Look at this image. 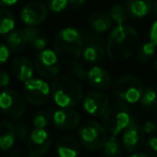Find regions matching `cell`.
I'll return each instance as SVG.
<instances>
[{
  "label": "cell",
  "instance_id": "d590c367",
  "mask_svg": "<svg viewBox=\"0 0 157 157\" xmlns=\"http://www.w3.org/2000/svg\"><path fill=\"white\" fill-rule=\"evenodd\" d=\"M10 83V75L6 70L1 71V75H0V85L2 86L3 88L7 87Z\"/></svg>",
  "mask_w": 157,
  "mask_h": 157
},
{
  "label": "cell",
  "instance_id": "7c38bea8",
  "mask_svg": "<svg viewBox=\"0 0 157 157\" xmlns=\"http://www.w3.org/2000/svg\"><path fill=\"white\" fill-rule=\"evenodd\" d=\"M109 97L102 90H92L83 98V109L87 114L95 117L103 116L110 107Z\"/></svg>",
  "mask_w": 157,
  "mask_h": 157
},
{
  "label": "cell",
  "instance_id": "4fadbf2b",
  "mask_svg": "<svg viewBox=\"0 0 157 157\" xmlns=\"http://www.w3.org/2000/svg\"><path fill=\"white\" fill-rule=\"evenodd\" d=\"M52 122L59 130H73L80 125L81 116L72 108H60L53 112Z\"/></svg>",
  "mask_w": 157,
  "mask_h": 157
},
{
  "label": "cell",
  "instance_id": "ba28073f",
  "mask_svg": "<svg viewBox=\"0 0 157 157\" xmlns=\"http://www.w3.org/2000/svg\"><path fill=\"white\" fill-rule=\"evenodd\" d=\"M25 97L14 90H5L0 96V109L6 116L20 118L26 110Z\"/></svg>",
  "mask_w": 157,
  "mask_h": 157
},
{
  "label": "cell",
  "instance_id": "4316f807",
  "mask_svg": "<svg viewBox=\"0 0 157 157\" xmlns=\"http://www.w3.org/2000/svg\"><path fill=\"white\" fill-rule=\"evenodd\" d=\"M127 9H125L123 6L115 5L110 9V15L114 23L117 24H125L127 21Z\"/></svg>",
  "mask_w": 157,
  "mask_h": 157
},
{
  "label": "cell",
  "instance_id": "f1b7e54d",
  "mask_svg": "<svg viewBox=\"0 0 157 157\" xmlns=\"http://www.w3.org/2000/svg\"><path fill=\"white\" fill-rule=\"evenodd\" d=\"M46 5L51 12L53 13H60L67 9L70 5L69 0H46Z\"/></svg>",
  "mask_w": 157,
  "mask_h": 157
},
{
  "label": "cell",
  "instance_id": "7402d4cb",
  "mask_svg": "<svg viewBox=\"0 0 157 157\" xmlns=\"http://www.w3.org/2000/svg\"><path fill=\"white\" fill-rule=\"evenodd\" d=\"M7 44L12 51L14 52H22L26 48L27 39L25 36L24 29H18V30H13L10 33H8V37L6 38Z\"/></svg>",
  "mask_w": 157,
  "mask_h": 157
},
{
  "label": "cell",
  "instance_id": "8d00e7d4",
  "mask_svg": "<svg viewBox=\"0 0 157 157\" xmlns=\"http://www.w3.org/2000/svg\"><path fill=\"white\" fill-rule=\"evenodd\" d=\"M150 40L152 42H154L157 45V21L155 23H153L152 27L150 30Z\"/></svg>",
  "mask_w": 157,
  "mask_h": 157
},
{
  "label": "cell",
  "instance_id": "836d02e7",
  "mask_svg": "<svg viewBox=\"0 0 157 157\" xmlns=\"http://www.w3.org/2000/svg\"><path fill=\"white\" fill-rule=\"evenodd\" d=\"M9 48H10L9 46L6 45L5 43L1 44V48H0V61H1V63H5L9 59L10 57Z\"/></svg>",
  "mask_w": 157,
  "mask_h": 157
},
{
  "label": "cell",
  "instance_id": "d4e9b609",
  "mask_svg": "<svg viewBox=\"0 0 157 157\" xmlns=\"http://www.w3.org/2000/svg\"><path fill=\"white\" fill-rule=\"evenodd\" d=\"M121 151V143L117 139L116 135H111V137L108 138L105 146H103V152L108 156H115L120 154Z\"/></svg>",
  "mask_w": 157,
  "mask_h": 157
},
{
  "label": "cell",
  "instance_id": "cb8c5ba5",
  "mask_svg": "<svg viewBox=\"0 0 157 157\" xmlns=\"http://www.w3.org/2000/svg\"><path fill=\"white\" fill-rule=\"evenodd\" d=\"M156 44L150 40L148 42L143 43L141 46L138 48V59L141 63H146L150 59H152L155 55V51H156Z\"/></svg>",
  "mask_w": 157,
  "mask_h": 157
},
{
  "label": "cell",
  "instance_id": "6da1fadb",
  "mask_svg": "<svg viewBox=\"0 0 157 157\" xmlns=\"http://www.w3.org/2000/svg\"><path fill=\"white\" fill-rule=\"evenodd\" d=\"M139 48V35L126 24H117L108 38L107 54L113 61L126 60Z\"/></svg>",
  "mask_w": 157,
  "mask_h": 157
},
{
  "label": "cell",
  "instance_id": "83f0119b",
  "mask_svg": "<svg viewBox=\"0 0 157 157\" xmlns=\"http://www.w3.org/2000/svg\"><path fill=\"white\" fill-rule=\"evenodd\" d=\"M53 117V114L48 111L38 112L33 118V125L35 128H45L50 124V120Z\"/></svg>",
  "mask_w": 157,
  "mask_h": 157
},
{
  "label": "cell",
  "instance_id": "e575fe53",
  "mask_svg": "<svg viewBox=\"0 0 157 157\" xmlns=\"http://www.w3.org/2000/svg\"><path fill=\"white\" fill-rule=\"evenodd\" d=\"M146 146L153 154H157V137H151L146 141Z\"/></svg>",
  "mask_w": 157,
  "mask_h": 157
},
{
  "label": "cell",
  "instance_id": "ab89813d",
  "mask_svg": "<svg viewBox=\"0 0 157 157\" xmlns=\"http://www.w3.org/2000/svg\"><path fill=\"white\" fill-rule=\"evenodd\" d=\"M131 156L132 157H147V154L146 153H140V152H133L131 153Z\"/></svg>",
  "mask_w": 157,
  "mask_h": 157
},
{
  "label": "cell",
  "instance_id": "30bf717a",
  "mask_svg": "<svg viewBox=\"0 0 157 157\" xmlns=\"http://www.w3.org/2000/svg\"><path fill=\"white\" fill-rule=\"evenodd\" d=\"M105 48V41L100 36L87 33L83 36V59L87 63H98L102 60L107 54Z\"/></svg>",
  "mask_w": 157,
  "mask_h": 157
},
{
  "label": "cell",
  "instance_id": "ac0fdd59",
  "mask_svg": "<svg viewBox=\"0 0 157 157\" xmlns=\"http://www.w3.org/2000/svg\"><path fill=\"white\" fill-rule=\"evenodd\" d=\"M80 151V143L71 136H63L56 142V152L60 157H75Z\"/></svg>",
  "mask_w": 157,
  "mask_h": 157
},
{
  "label": "cell",
  "instance_id": "9a60e30c",
  "mask_svg": "<svg viewBox=\"0 0 157 157\" xmlns=\"http://www.w3.org/2000/svg\"><path fill=\"white\" fill-rule=\"evenodd\" d=\"M144 135L145 133L142 130V127H140L135 121H132V123L123 131L122 141L127 152L133 153L139 151L143 145Z\"/></svg>",
  "mask_w": 157,
  "mask_h": 157
},
{
  "label": "cell",
  "instance_id": "e0dca14e",
  "mask_svg": "<svg viewBox=\"0 0 157 157\" xmlns=\"http://www.w3.org/2000/svg\"><path fill=\"white\" fill-rule=\"evenodd\" d=\"M12 72L16 78L22 82H26L33 78L35 69L33 65L27 57L25 56H17L12 61Z\"/></svg>",
  "mask_w": 157,
  "mask_h": 157
},
{
  "label": "cell",
  "instance_id": "f546056e",
  "mask_svg": "<svg viewBox=\"0 0 157 157\" xmlns=\"http://www.w3.org/2000/svg\"><path fill=\"white\" fill-rule=\"evenodd\" d=\"M15 132H16V139L18 141H25L30 136V130H29L28 125L25 122H17L15 125Z\"/></svg>",
  "mask_w": 157,
  "mask_h": 157
},
{
  "label": "cell",
  "instance_id": "d6986e66",
  "mask_svg": "<svg viewBox=\"0 0 157 157\" xmlns=\"http://www.w3.org/2000/svg\"><path fill=\"white\" fill-rule=\"evenodd\" d=\"M88 23L94 31L98 33H103L111 29L113 20H112L110 13L108 14L103 11H96L93 12L90 15Z\"/></svg>",
  "mask_w": 157,
  "mask_h": 157
},
{
  "label": "cell",
  "instance_id": "5bb4252c",
  "mask_svg": "<svg viewBox=\"0 0 157 157\" xmlns=\"http://www.w3.org/2000/svg\"><path fill=\"white\" fill-rule=\"evenodd\" d=\"M48 8L40 1L28 2L21 12V20L28 26H37L46 20Z\"/></svg>",
  "mask_w": 157,
  "mask_h": 157
},
{
  "label": "cell",
  "instance_id": "3957f363",
  "mask_svg": "<svg viewBox=\"0 0 157 157\" xmlns=\"http://www.w3.org/2000/svg\"><path fill=\"white\" fill-rule=\"evenodd\" d=\"M52 97L59 108H74L84 98L83 88L74 76H57L52 84Z\"/></svg>",
  "mask_w": 157,
  "mask_h": 157
},
{
  "label": "cell",
  "instance_id": "1f68e13d",
  "mask_svg": "<svg viewBox=\"0 0 157 157\" xmlns=\"http://www.w3.org/2000/svg\"><path fill=\"white\" fill-rule=\"evenodd\" d=\"M71 66H72L71 73L74 78H78V80H81V81L82 80H87V72L88 71L84 70V68L78 63V61Z\"/></svg>",
  "mask_w": 157,
  "mask_h": 157
},
{
  "label": "cell",
  "instance_id": "2e32d148",
  "mask_svg": "<svg viewBox=\"0 0 157 157\" xmlns=\"http://www.w3.org/2000/svg\"><path fill=\"white\" fill-rule=\"evenodd\" d=\"M87 81L93 88L97 90H107L111 85V75L100 66L90 68L87 72Z\"/></svg>",
  "mask_w": 157,
  "mask_h": 157
},
{
  "label": "cell",
  "instance_id": "52a82bcc",
  "mask_svg": "<svg viewBox=\"0 0 157 157\" xmlns=\"http://www.w3.org/2000/svg\"><path fill=\"white\" fill-rule=\"evenodd\" d=\"M60 61L55 51L44 48L35 57L36 71L45 78H54L58 75L61 69Z\"/></svg>",
  "mask_w": 157,
  "mask_h": 157
},
{
  "label": "cell",
  "instance_id": "f35d334b",
  "mask_svg": "<svg viewBox=\"0 0 157 157\" xmlns=\"http://www.w3.org/2000/svg\"><path fill=\"white\" fill-rule=\"evenodd\" d=\"M18 0H1V5L5 7V6H7V7H10V6H14L15 3H17Z\"/></svg>",
  "mask_w": 157,
  "mask_h": 157
},
{
  "label": "cell",
  "instance_id": "5b68a950",
  "mask_svg": "<svg viewBox=\"0 0 157 157\" xmlns=\"http://www.w3.org/2000/svg\"><path fill=\"white\" fill-rule=\"evenodd\" d=\"M78 138L85 148L98 151L105 146L108 140L107 128L95 121H86L78 129Z\"/></svg>",
  "mask_w": 157,
  "mask_h": 157
},
{
  "label": "cell",
  "instance_id": "74e56055",
  "mask_svg": "<svg viewBox=\"0 0 157 157\" xmlns=\"http://www.w3.org/2000/svg\"><path fill=\"white\" fill-rule=\"evenodd\" d=\"M69 3L72 7L78 8V7H82L85 3V0H69Z\"/></svg>",
  "mask_w": 157,
  "mask_h": 157
},
{
  "label": "cell",
  "instance_id": "60d3db41",
  "mask_svg": "<svg viewBox=\"0 0 157 157\" xmlns=\"http://www.w3.org/2000/svg\"><path fill=\"white\" fill-rule=\"evenodd\" d=\"M154 65H155V69L157 70V56H156V59H155V63H154Z\"/></svg>",
  "mask_w": 157,
  "mask_h": 157
},
{
  "label": "cell",
  "instance_id": "9c48e42d",
  "mask_svg": "<svg viewBox=\"0 0 157 157\" xmlns=\"http://www.w3.org/2000/svg\"><path fill=\"white\" fill-rule=\"evenodd\" d=\"M24 97L33 105H41L48 100L51 95L50 85L41 78H30L24 82Z\"/></svg>",
  "mask_w": 157,
  "mask_h": 157
},
{
  "label": "cell",
  "instance_id": "b9f144b4",
  "mask_svg": "<svg viewBox=\"0 0 157 157\" xmlns=\"http://www.w3.org/2000/svg\"><path fill=\"white\" fill-rule=\"evenodd\" d=\"M156 10H157V3H156Z\"/></svg>",
  "mask_w": 157,
  "mask_h": 157
},
{
  "label": "cell",
  "instance_id": "7a4b0ae2",
  "mask_svg": "<svg viewBox=\"0 0 157 157\" xmlns=\"http://www.w3.org/2000/svg\"><path fill=\"white\" fill-rule=\"evenodd\" d=\"M54 51L61 63L73 65L83 52V35L73 27H65L54 39Z\"/></svg>",
  "mask_w": 157,
  "mask_h": 157
},
{
  "label": "cell",
  "instance_id": "ffe728a7",
  "mask_svg": "<svg viewBox=\"0 0 157 157\" xmlns=\"http://www.w3.org/2000/svg\"><path fill=\"white\" fill-rule=\"evenodd\" d=\"M152 0H127L126 8L133 17L143 18L152 10Z\"/></svg>",
  "mask_w": 157,
  "mask_h": 157
},
{
  "label": "cell",
  "instance_id": "603a6c76",
  "mask_svg": "<svg viewBox=\"0 0 157 157\" xmlns=\"http://www.w3.org/2000/svg\"><path fill=\"white\" fill-rule=\"evenodd\" d=\"M15 28V21L14 16L9 10L1 9L0 12V33L8 35Z\"/></svg>",
  "mask_w": 157,
  "mask_h": 157
},
{
  "label": "cell",
  "instance_id": "277c9868",
  "mask_svg": "<svg viewBox=\"0 0 157 157\" xmlns=\"http://www.w3.org/2000/svg\"><path fill=\"white\" fill-rule=\"evenodd\" d=\"M103 124L111 135H120L132 123L130 112L123 102H117L109 107L102 116Z\"/></svg>",
  "mask_w": 157,
  "mask_h": 157
},
{
  "label": "cell",
  "instance_id": "484cf974",
  "mask_svg": "<svg viewBox=\"0 0 157 157\" xmlns=\"http://www.w3.org/2000/svg\"><path fill=\"white\" fill-rule=\"evenodd\" d=\"M140 102H141L142 107L144 108H152L156 105L157 102V93L154 88L147 87L144 88L142 97L140 99Z\"/></svg>",
  "mask_w": 157,
  "mask_h": 157
},
{
  "label": "cell",
  "instance_id": "8fae6325",
  "mask_svg": "<svg viewBox=\"0 0 157 157\" xmlns=\"http://www.w3.org/2000/svg\"><path fill=\"white\" fill-rule=\"evenodd\" d=\"M53 143L52 136L44 128H35L30 132L27 140V148H28L29 157H39L45 154Z\"/></svg>",
  "mask_w": 157,
  "mask_h": 157
},
{
  "label": "cell",
  "instance_id": "d6a6232c",
  "mask_svg": "<svg viewBox=\"0 0 157 157\" xmlns=\"http://www.w3.org/2000/svg\"><path fill=\"white\" fill-rule=\"evenodd\" d=\"M157 129V126L153 121H146L142 126V130L145 135H151V133L155 132Z\"/></svg>",
  "mask_w": 157,
  "mask_h": 157
},
{
  "label": "cell",
  "instance_id": "4dcf8cb0",
  "mask_svg": "<svg viewBox=\"0 0 157 157\" xmlns=\"http://www.w3.org/2000/svg\"><path fill=\"white\" fill-rule=\"evenodd\" d=\"M46 44H48V39H46V37H45V33L41 31V33L35 38V40L31 42L30 46L37 51H42L45 48Z\"/></svg>",
  "mask_w": 157,
  "mask_h": 157
},
{
  "label": "cell",
  "instance_id": "8992f818",
  "mask_svg": "<svg viewBox=\"0 0 157 157\" xmlns=\"http://www.w3.org/2000/svg\"><path fill=\"white\" fill-rule=\"evenodd\" d=\"M143 90L142 82L132 75L120 78L113 84L114 95L128 105H135L140 101Z\"/></svg>",
  "mask_w": 157,
  "mask_h": 157
},
{
  "label": "cell",
  "instance_id": "44dd1931",
  "mask_svg": "<svg viewBox=\"0 0 157 157\" xmlns=\"http://www.w3.org/2000/svg\"><path fill=\"white\" fill-rule=\"evenodd\" d=\"M16 141L15 127L8 121H3L1 124V133H0V146L3 151H8L14 145Z\"/></svg>",
  "mask_w": 157,
  "mask_h": 157
}]
</instances>
